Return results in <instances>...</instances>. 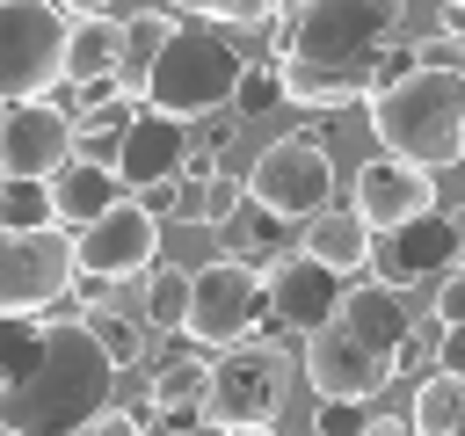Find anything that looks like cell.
I'll return each instance as SVG.
<instances>
[{
	"mask_svg": "<svg viewBox=\"0 0 465 436\" xmlns=\"http://www.w3.org/2000/svg\"><path fill=\"white\" fill-rule=\"evenodd\" d=\"M414 65H465V36H443V29L421 36L414 44Z\"/></svg>",
	"mask_w": 465,
	"mask_h": 436,
	"instance_id": "cell-30",
	"label": "cell"
},
{
	"mask_svg": "<svg viewBox=\"0 0 465 436\" xmlns=\"http://www.w3.org/2000/svg\"><path fill=\"white\" fill-rule=\"evenodd\" d=\"M174 15H189V22H211V29H269L276 15H283V0H174Z\"/></svg>",
	"mask_w": 465,
	"mask_h": 436,
	"instance_id": "cell-26",
	"label": "cell"
},
{
	"mask_svg": "<svg viewBox=\"0 0 465 436\" xmlns=\"http://www.w3.org/2000/svg\"><path fill=\"white\" fill-rule=\"evenodd\" d=\"M73 283H80L73 233H58V225L7 233L0 225V312H51Z\"/></svg>",
	"mask_w": 465,
	"mask_h": 436,
	"instance_id": "cell-9",
	"label": "cell"
},
{
	"mask_svg": "<svg viewBox=\"0 0 465 436\" xmlns=\"http://www.w3.org/2000/svg\"><path fill=\"white\" fill-rule=\"evenodd\" d=\"M298 247H305L312 262H327L334 276H363V269H371V254H378V233L356 218V203H349V211H334V203H327L320 218H305V240H298Z\"/></svg>",
	"mask_w": 465,
	"mask_h": 436,
	"instance_id": "cell-19",
	"label": "cell"
},
{
	"mask_svg": "<svg viewBox=\"0 0 465 436\" xmlns=\"http://www.w3.org/2000/svg\"><path fill=\"white\" fill-rule=\"evenodd\" d=\"M51 196H58V218H65V225H94V218H102V211H116L131 189H124V174H116L109 160L73 153V160L51 174Z\"/></svg>",
	"mask_w": 465,
	"mask_h": 436,
	"instance_id": "cell-17",
	"label": "cell"
},
{
	"mask_svg": "<svg viewBox=\"0 0 465 436\" xmlns=\"http://www.w3.org/2000/svg\"><path fill=\"white\" fill-rule=\"evenodd\" d=\"M65 29L58 0H0V102H44L65 87Z\"/></svg>",
	"mask_w": 465,
	"mask_h": 436,
	"instance_id": "cell-5",
	"label": "cell"
},
{
	"mask_svg": "<svg viewBox=\"0 0 465 436\" xmlns=\"http://www.w3.org/2000/svg\"><path fill=\"white\" fill-rule=\"evenodd\" d=\"M458 269H465V262H458Z\"/></svg>",
	"mask_w": 465,
	"mask_h": 436,
	"instance_id": "cell-39",
	"label": "cell"
},
{
	"mask_svg": "<svg viewBox=\"0 0 465 436\" xmlns=\"http://www.w3.org/2000/svg\"><path fill=\"white\" fill-rule=\"evenodd\" d=\"M436 29L443 36H465V0H436Z\"/></svg>",
	"mask_w": 465,
	"mask_h": 436,
	"instance_id": "cell-34",
	"label": "cell"
},
{
	"mask_svg": "<svg viewBox=\"0 0 465 436\" xmlns=\"http://www.w3.org/2000/svg\"><path fill=\"white\" fill-rule=\"evenodd\" d=\"M363 436H414V421H407V414H371Z\"/></svg>",
	"mask_w": 465,
	"mask_h": 436,
	"instance_id": "cell-35",
	"label": "cell"
},
{
	"mask_svg": "<svg viewBox=\"0 0 465 436\" xmlns=\"http://www.w3.org/2000/svg\"><path fill=\"white\" fill-rule=\"evenodd\" d=\"M189 145H196L189 116H167V109H153V102H145V109L131 116L124 145H116V174H124V189H131V196H153V189L182 182Z\"/></svg>",
	"mask_w": 465,
	"mask_h": 436,
	"instance_id": "cell-14",
	"label": "cell"
},
{
	"mask_svg": "<svg viewBox=\"0 0 465 436\" xmlns=\"http://www.w3.org/2000/svg\"><path fill=\"white\" fill-rule=\"evenodd\" d=\"M262 320H269V276L240 254H211L189 283V342L232 349V342L262 334Z\"/></svg>",
	"mask_w": 465,
	"mask_h": 436,
	"instance_id": "cell-6",
	"label": "cell"
},
{
	"mask_svg": "<svg viewBox=\"0 0 465 436\" xmlns=\"http://www.w3.org/2000/svg\"><path fill=\"white\" fill-rule=\"evenodd\" d=\"M363 429H371V407L363 400H327L312 414V436H363Z\"/></svg>",
	"mask_w": 465,
	"mask_h": 436,
	"instance_id": "cell-29",
	"label": "cell"
},
{
	"mask_svg": "<svg viewBox=\"0 0 465 436\" xmlns=\"http://www.w3.org/2000/svg\"><path fill=\"white\" fill-rule=\"evenodd\" d=\"M283 102V73L269 65V58H247V73H240V94H232V116H269Z\"/></svg>",
	"mask_w": 465,
	"mask_h": 436,
	"instance_id": "cell-27",
	"label": "cell"
},
{
	"mask_svg": "<svg viewBox=\"0 0 465 436\" xmlns=\"http://www.w3.org/2000/svg\"><path fill=\"white\" fill-rule=\"evenodd\" d=\"M116 392V356L80 320H44V349L15 385H0V429L7 436H80Z\"/></svg>",
	"mask_w": 465,
	"mask_h": 436,
	"instance_id": "cell-2",
	"label": "cell"
},
{
	"mask_svg": "<svg viewBox=\"0 0 465 436\" xmlns=\"http://www.w3.org/2000/svg\"><path fill=\"white\" fill-rule=\"evenodd\" d=\"M153 414H160L174 436L203 429V421H211V363H203V356H167V363L153 371Z\"/></svg>",
	"mask_w": 465,
	"mask_h": 436,
	"instance_id": "cell-18",
	"label": "cell"
},
{
	"mask_svg": "<svg viewBox=\"0 0 465 436\" xmlns=\"http://www.w3.org/2000/svg\"><path fill=\"white\" fill-rule=\"evenodd\" d=\"M458 262H465V211H421V218L378 233V254H371V269H378L392 291H407V283H443Z\"/></svg>",
	"mask_w": 465,
	"mask_h": 436,
	"instance_id": "cell-12",
	"label": "cell"
},
{
	"mask_svg": "<svg viewBox=\"0 0 465 436\" xmlns=\"http://www.w3.org/2000/svg\"><path fill=\"white\" fill-rule=\"evenodd\" d=\"M80 153V138H73V109L65 102H7V167L0 174H58L65 160Z\"/></svg>",
	"mask_w": 465,
	"mask_h": 436,
	"instance_id": "cell-16",
	"label": "cell"
},
{
	"mask_svg": "<svg viewBox=\"0 0 465 436\" xmlns=\"http://www.w3.org/2000/svg\"><path fill=\"white\" fill-rule=\"evenodd\" d=\"M247 196L269 203V211L291 218V225L320 218V211L334 203V160H327V145L305 138V131L269 138V145L254 153V167H247Z\"/></svg>",
	"mask_w": 465,
	"mask_h": 436,
	"instance_id": "cell-7",
	"label": "cell"
},
{
	"mask_svg": "<svg viewBox=\"0 0 465 436\" xmlns=\"http://www.w3.org/2000/svg\"><path fill=\"white\" fill-rule=\"evenodd\" d=\"M436 371H458V378H465V327H443V349H436Z\"/></svg>",
	"mask_w": 465,
	"mask_h": 436,
	"instance_id": "cell-33",
	"label": "cell"
},
{
	"mask_svg": "<svg viewBox=\"0 0 465 436\" xmlns=\"http://www.w3.org/2000/svg\"><path fill=\"white\" fill-rule=\"evenodd\" d=\"M283 7H291V0H283Z\"/></svg>",
	"mask_w": 465,
	"mask_h": 436,
	"instance_id": "cell-40",
	"label": "cell"
},
{
	"mask_svg": "<svg viewBox=\"0 0 465 436\" xmlns=\"http://www.w3.org/2000/svg\"><path fill=\"white\" fill-rule=\"evenodd\" d=\"M349 203H356V218H363L371 233H392V225H407V218L436 211V174H429V167H414V160L378 153V160H363V167H356Z\"/></svg>",
	"mask_w": 465,
	"mask_h": 436,
	"instance_id": "cell-15",
	"label": "cell"
},
{
	"mask_svg": "<svg viewBox=\"0 0 465 436\" xmlns=\"http://www.w3.org/2000/svg\"><path fill=\"white\" fill-rule=\"evenodd\" d=\"M0 167H7V102H0Z\"/></svg>",
	"mask_w": 465,
	"mask_h": 436,
	"instance_id": "cell-37",
	"label": "cell"
},
{
	"mask_svg": "<svg viewBox=\"0 0 465 436\" xmlns=\"http://www.w3.org/2000/svg\"><path fill=\"white\" fill-rule=\"evenodd\" d=\"M218 436H269V429H218Z\"/></svg>",
	"mask_w": 465,
	"mask_h": 436,
	"instance_id": "cell-38",
	"label": "cell"
},
{
	"mask_svg": "<svg viewBox=\"0 0 465 436\" xmlns=\"http://www.w3.org/2000/svg\"><path fill=\"white\" fill-rule=\"evenodd\" d=\"M87 327H94V342L116 356V371H131L138 356H145V342H138V320H124V312H109V305H87Z\"/></svg>",
	"mask_w": 465,
	"mask_h": 436,
	"instance_id": "cell-28",
	"label": "cell"
},
{
	"mask_svg": "<svg viewBox=\"0 0 465 436\" xmlns=\"http://www.w3.org/2000/svg\"><path fill=\"white\" fill-rule=\"evenodd\" d=\"M392 378H400V356L378 349L371 334H356L341 312L305 334V385L320 400H378Z\"/></svg>",
	"mask_w": 465,
	"mask_h": 436,
	"instance_id": "cell-10",
	"label": "cell"
},
{
	"mask_svg": "<svg viewBox=\"0 0 465 436\" xmlns=\"http://www.w3.org/2000/svg\"><path fill=\"white\" fill-rule=\"evenodd\" d=\"M262 276H269V320H262V334H312V327H327L341 312V291H349V276H334L305 247L276 254Z\"/></svg>",
	"mask_w": 465,
	"mask_h": 436,
	"instance_id": "cell-13",
	"label": "cell"
},
{
	"mask_svg": "<svg viewBox=\"0 0 465 436\" xmlns=\"http://www.w3.org/2000/svg\"><path fill=\"white\" fill-rule=\"evenodd\" d=\"M0 225L7 233H36V225H58V196L44 174H7L0 182Z\"/></svg>",
	"mask_w": 465,
	"mask_h": 436,
	"instance_id": "cell-25",
	"label": "cell"
},
{
	"mask_svg": "<svg viewBox=\"0 0 465 436\" xmlns=\"http://www.w3.org/2000/svg\"><path fill=\"white\" fill-rule=\"evenodd\" d=\"M124 73V22L116 15H73L65 29V87H94Z\"/></svg>",
	"mask_w": 465,
	"mask_h": 436,
	"instance_id": "cell-20",
	"label": "cell"
},
{
	"mask_svg": "<svg viewBox=\"0 0 465 436\" xmlns=\"http://www.w3.org/2000/svg\"><path fill=\"white\" fill-rule=\"evenodd\" d=\"M218 240H225V254H240V262L269 269L276 254H291V218H276L269 203L240 196V203H232V211L218 218Z\"/></svg>",
	"mask_w": 465,
	"mask_h": 436,
	"instance_id": "cell-21",
	"label": "cell"
},
{
	"mask_svg": "<svg viewBox=\"0 0 465 436\" xmlns=\"http://www.w3.org/2000/svg\"><path fill=\"white\" fill-rule=\"evenodd\" d=\"M80 436H145V429H138L131 414H116V407H102V414H94V421H87Z\"/></svg>",
	"mask_w": 465,
	"mask_h": 436,
	"instance_id": "cell-32",
	"label": "cell"
},
{
	"mask_svg": "<svg viewBox=\"0 0 465 436\" xmlns=\"http://www.w3.org/2000/svg\"><path fill=\"white\" fill-rule=\"evenodd\" d=\"M283 15L291 58L276 73L291 109H356L414 65V44H400V0H298Z\"/></svg>",
	"mask_w": 465,
	"mask_h": 436,
	"instance_id": "cell-1",
	"label": "cell"
},
{
	"mask_svg": "<svg viewBox=\"0 0 465 436\" xmlns=\"http://www.w3.org/2000/svg\"><path fill=\"white\" fill-rule=\"evenodd\" d=\"M160 211L145 203V196H124L116 211H102L94 225H80L73 233V262H80V276H94V283H124V276H145L153 262H160Z\"/></svg>",
	"mask_w": 465,
	"mask_h": 436,
	"instance_id": "cell-11",
	"label": "cell"
},
{
	"mask_svg": "<svg viewBox=\"0 0 465 436\" xmlns=\"http://www.w3.org/2000/svg\"><path fill=\"white\" fill-rule=\"evenodd\" d=\"M167 36H174V15H131L124 22V94H145V80H153V65H160V51H167Z\"/></svg>",
	"mask_w": 465,
	"mask_h": 436,
	"instance_id": "cell-23",
	"label": "cell"
},
{
	"mask_svg": "<svg viewBox=\"0 0 465 436\" xmlns=\"http://www.w3.org/2000/svg\"><path fill=\"white\" fill-rule=\"evenodd\" d=\"M240 73H247V58H240L232 29L174 22V36H167V51H160V65H153V80H145V102L167 109V116H189V124H196V116L232 109Z\"/></svg>",
	"mask_w": 465,
	"mask_h": 436,
	"instance_id": "cell-4",
	"label": "cell"
},
{
	"mask_svg": "<svg viewBox=\"0 0 465 436\" xmlns=\"http://www.w3.org/2000/svg\"><path fill=\"white\" fill-rule=\"evenodd\" d=\"M189 283H196V269L153 262V269H145V320L167 327V334H189Z\"/></svg>",
	"mask_w": 465,
	"mask_h": 436,
	"instance_id": "cell-24",
	"label": "cell"
},
{
	"mask_svg": "<svg viewBox=\"0 0 465 436\" xmlns=\"http://www.w3.org/2000/svg\"><path fill=\"white\" fill-rule=\"evenodd\" d=\"M436 320H443V327H465V269H450V276L436 283Z\"/></svg>",
	"mask_w": 465,
	"mask_h": 436,
	"instance_id": "cell-31",
	"label": "cell"
},
{
	"mask_svg": "<svg viewBox=\"0 0 465 436\" xmlns=\"http://www.w3.org/2000/svg\"><path fill=\"white\" fill-rule=\"evenodd\" d=\"M283 392H291L283 349L232 342V349L211 363V421H218V429H276Z\"/></svg>",
	"mask_w": 465,
	"mask_h": 436,
	"instance_id": "cell-8",
	"label": "cell"
},
{
	"mask_svg": "<svg viewBox=\"0 0 465 436\" xmlns=\"http://www.w3.org/2000/svg\"><path fill=\"white\" fill-rule=\"evenodd\" d=\"M371 138L392 160L414 167H458L465 160V65H407L392 87L371 94Z\"/></svg>",
	"mask_w": 465,
	"mask_h": 436,
	"instance_id": "cell-3",
	"label": "cell"
},
{
	"mask_svg": "<svg viewBox=\"0 0 465 436\" xmlns=\"http://www.w3.org/2000/svg\"><path fill=\"white\" fill-rule=\"evenodd\" d=\"M58 7H65V15H109L116 0H58Z\"/></svg>",
	"mask_w": 465,
	"mask_h": 436,
	"instance_id": "cell-36",
	"label": "cell"
},
{
	"mask_svg": "<svg viewBox=\"0 0 465 436\" xmlns=\"http://www.w3.org/2000/svg\"><path fill=\"white\" fill-rule=\"evenodd\" d=\"M407 421H414V436H465V378H458V371L421 378Z\"/></svg>",
	"mask_w": 465,
	"mask_h": 436,
	"instance_id": "cell-22",
	"label": "cell"
}]
</instances>
